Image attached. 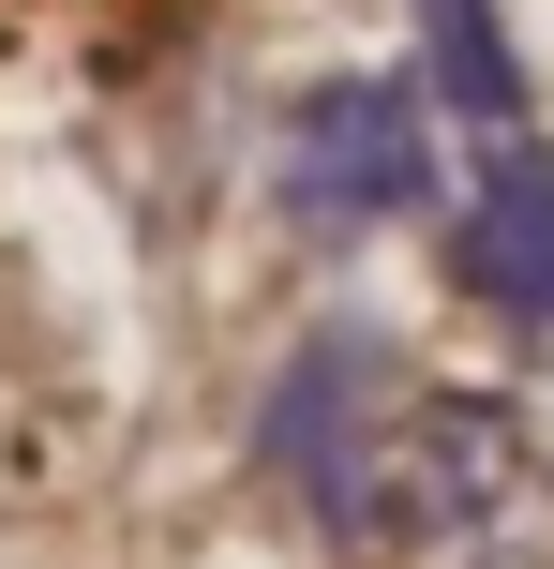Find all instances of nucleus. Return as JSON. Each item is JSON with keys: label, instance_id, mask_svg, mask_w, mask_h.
<instances>
[{"label": "nucleus", "instance_id": "1", "mask_svg": "<svg viewBox=\"0 0 554 569\" xmlns=\"http://www.w3.org/2000/svg\"><path fill=\"white\" fill-rule=\"evenodd\" d=\"M270 465H285V495L345 555H435V540H465V525L510 495L495 405L420 390L375 330H330V345L285 360V390H270Z\"/></svg>", "mask_w": 554, "mask_h": 569}, {"label": "nucleus", "instance_id": "2", "mask_svg": "<svg viewBox=\"0 0 554 569\" xmlns=\"http://www.w3.org/2000/svg\"><path fill=\"white\" fill-rule=\"evenodd\" d=\"M420 16V106H435V150L465 180V270L480 300L540 315L554 330V136L525 106V60H510L495 0H405Z\"/></svg>", "mask_w": 554, "mask_h": 569}, {"label": "nucleus", "instance_id": "3", "mask_svg": "<svg viewBox=\"0 0 554 569\" xmlns=\"http://www.w3.org/2000/svg\"><path fill=\"white\" fill-rule=\"evenodd\" d=\"M435 180H450V150H435V106H420L405 76H330L315 106L285 120V210H300L315 240L405 226Z\"/></svg>", "mask_w": 554, "mask_h": 569}]
</instances>
